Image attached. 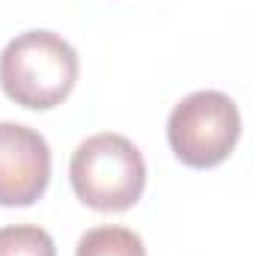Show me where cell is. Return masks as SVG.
Listing matches in <instances>:
<instances>
[{
	"label": "cell",
	"mask_w": 253,
	"mask_h": 256,
	"mask_svg": "<svg viewBox=\"0 0 253 256\" xmlns=\"http://www.w3.org/2000/svg\"><path fill=\"white\" fill-rule=\"evenodd\" d=\"M78 54L51 30H27L0 54V86L6 98L27 110H51L63 104L78 84Z\"/></svg>",
	"instance_id": "1"
},
{
	"label": "cell",
	"mask_w": 253,
	"mask_h": 256,
	"mask_svg": "<svg viewBox=\"0 0 253 256\" xmlns=\"http://www.w3.org/2000/svg\"><path fill=\"white\" fill-rule=\"evenodd\" d=\"M74 196L96 212H126L146 188V161L140 149L114 131L86 137L68 164Z\"/></svg>",
	"instance_id": "2"
},
{
	"label": "cell",
	"mask_w": 253,
	"mask_h": 256,
	"mask_svg": "<svg viewBox=\"0 0 253 256\" xmlns=\"http://www.w3.org/2000/svg\"><path fill=\"white\" fill-rule=\"evenodd\" d=\"M242 137V114L226 92L200 90L185 96L170 120L167 140L173 155L194 170H208L224 164Z\"/></svg>",
	"instance_id": "3"
},
{
	"label": "cell",
	"mask_w": 253,
	"mask_h": 256,
	"mask_svg": "<svg viewBox=\"0 0 253 256\" xmlns=\"http://www.w3.org/2000/svg\"><path fill=\"white\" fill-rule=\"evenodd\" d=\"M51 182L48 140L30 126L0 122V206H33Z\"/></svg>",
	"instance_id": "4"
},
{
	"label": "cell",
	"mask_w": 253,
	"mask_h": 256,
	"mask_svg": "<svg viewBox=\"0 0 253 256\" xmlns=\"http://www.w3.org/2000/svg\"><path fill=\"white\" fill-rule=\"evenodd\" d=\"M0 256H57V248L42 226L15 224L0 230Z\"/></svg>",
	"instance_id": "6"
},
{
	"label": "cell",
	"mask_w": 253,
	"mask_h": 256,
	"mask_svg": "<svg viewBox=\"0 0 253 256\" xmlns=\"http://www.w3.org/2000/svg\"><path fill=\"white\" fill-rule=\"evenodd\" d=\"M74 256H146V248L128 226H96L80 236Z\"/></svg>",
	"instance_id": "5"
}]
</instances>
